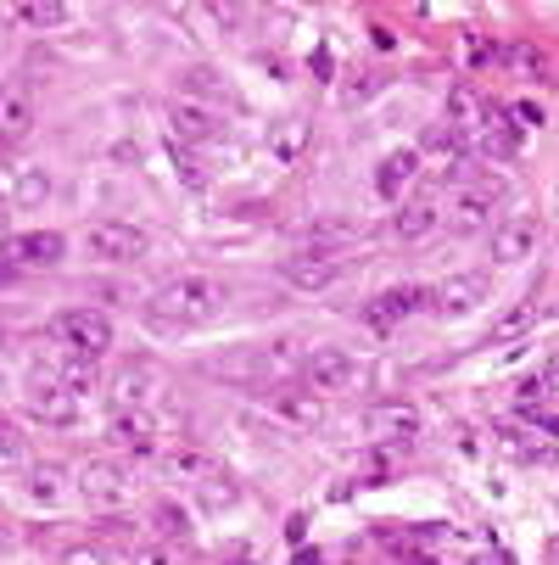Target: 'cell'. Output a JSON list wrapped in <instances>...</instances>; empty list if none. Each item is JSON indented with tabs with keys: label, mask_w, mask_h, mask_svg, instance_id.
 Returning a JSON list of instances; mask_svg holds the SVG:
<instances>
[{
	"label": "cell",
	"mask_w": 559,
	"mask_h": 565,
	"mask_svg": "<svg viewBox=\"0 0 559 565\" xmlns=\"http://www.w3.org/2000/svg\"><path fill=\"white\" fill-rule=\"evenodd\" d=\"M218 308H224V286L213 275H180L163 291H151L146 326L163 331V337H180V331H196L207 319H218Z\"/></svg>",
	"instance_id": "obj_1"
},
{
	"label": "cell",
	"mask_w": 559,
	"mask_h": 565,
	"mask_svg": "<svg viewBox=\"0 0 559 565\" xmlns=\"http://www.w3.org/2000/svg\"><path fill=\"white\" fill-rule=\"evenodd\" d=\"M51 337H56L67 353L101 364V359L112 353V319H107L101 308H62V313L51 319Z\"/></svg>",
	"instance_id": "obj_2"
},
{
	"label": "cell",
	"mask_w": 559,
	"mask_h": 565,
	"mask_svg": "<svg viewBox=\"0 0 559 565\" xmlns=\"http://www.w3.org/2000/svg\"><path fill=\"white\" fill-rule=\"evenodd\" d=\"M146 247H151V235L135 218H101V224H90V258L96 264H135V258H146Z\"/></svg>",
	"instance_id": "obj_3"
},
{
	"label": "cell",
	"mask_w": 559,
	"mask_h": 565,
	"mask_svg": "<svg viewBox=\"0 0 559 565\" xmlns=\"http://www.w3.org/2000/svg\"><path fill=\"white\" fill-rule=\"evenodd\" d=\"M7 264L18 269V275H29V269H56L62 258H67V235L62 230H18V235H7Z\"/></svg>",
	"instance_id": "obj_4"
},
{
	"label": "cell",
	"mask_w": 559,
	"mask_h": 565,
	"mask_svg": "<svg viewBox=\"0 0 559 565\" xmlns=\"http://www.w3.org/2000/svg\"><path fill=\"white\" fill-rule=\"evenodd\" d=\"M426 302H431V286H415V280H409V286H386L380 297H369V308H364V326L386 337V331L404 326L409 313H420Z\"/></svg>",
	"instance_id": "obj_5"
},
{
	"label": "cell",
	"mask_w": 559,
	"mask_h": 565,
	"mask_svg": "<svg viewBox=\"0 0 559 565\" xmlns=\"http://www.w3.org/2000/svg\"><path fill=\"white\" fill-rule=\"evenodd\" d=\"M364 431L380 448H409L420 437V409L415 403H375V409L364 415Z\"/></svg>",
	"instance_id": "obj_6"
},
{
	"label": "cell",
	"mask_w": 559,
	"mask_h": 565,
	"mask_svg": "<svg viewBox=\"0 0 559 565\" xmlns=\"http://www.w3.org/2000/svg\"><path fill=\"white\" fill-rule=\"evenodd\" d=\"M498 202H504V185H498V180H487V185H464V191L448 202V224H453L459 235H475V230H487V224H493Z\"/></svg>",
	"instance_id": "obj_7"
},
{
	"label": "cell",
	"mask_w": 559,
	"mask_h": 565,
	"mask_svg": "<svg viewBox=\"0 0 559 565\" xmlns=\"http://www.w3.org/2000/svg\"><path fill=\"white\" fill-rule=\"evenodd\" d=\"M537 241H542V218H537L531 207H520V213L498 218V230H493V258H498V264H526V258L537 253Z\"/></svg>",
	"instance_id": "obj_8"
},
{
	"label": "cell",
	"mask_w": 559,
	"mask_h": 565,
	"mask_svg": "<svg viewBox=\"0 0 559 565\" xmlns=\"http://www.w3.org/2000/svg\"><path fill=\"white\" fill-rule=\"evenodd\" d=\"M218 129H224V118H218L207 102H196V96L169 102V135H174V151H180V146H207Z\"/></svg>",
	"instance_id": "obj_9"
},
{
	"label": "cell",
	"mask_w": 559,
	"mask_h": 565,
	"mask_svg": "<svg viewBox=\"0 0 559 565\" xmlns=\"http://www.w3.org/2000/svg\"><path fill=\"white\" fill-rule=\"evenodd\" d=\"M302 375H308L313 392H347V386L358 381V359H353L347 348H313V353L302 359Z\"/></svg>",
	"instance_id": "obj_10"
},
{
	"label": "cell",
	"mask_w": 559,
	"mask_h": 565,
	"mask_svg": "<svg viewBox=\"0 0 559 565\" xmlns=\"http://www.w3.org/2000/svg\"><path fill=\"white\" fill-rule=\"evenodd\" d=\"M280 275H286L297 291H325V286L342 275V264H336L331 247H319V241H313V247H302V253H291V258L280 264Z\"/></svg>",
	"instance_id": "obj_11"
},
{
	"label": "cell",
	"mask_w": 559,
	"mask_h": 565,
	"mask_svg": "<svg viewBox=\"0 0 559 565\" xmlns=\"http://www.w3.org/2000/svg\"><path fill=\"white\" fill-rule=\"evenodd\" d=\"M78 493H85V504H90V510H123V504H129V481H123V470H118V465L90 459L85 470H78Z\"/></svg>",
	"instance_id": "obj_12"
},
{
	"label": "cell",
	"mask_w": 559,
	"mask_h": 565,
	"mask_svg": "<svg viewBox=\"0 0 559 565\" xmlns=\"http://www.w3.org/2000/svg\"><path fill=\"white\" fill-rule=\"evenodd\" d=\"M487 302V275H448L442 286H431V308L442 319H464Z\"/></svg>",
	"instance_id": "obj_13"
},
{
	"label": "cell",
	"mask_w": 559,
	"mask_h": 565,
	"mask_svg": "<svg viewBox=\"0 0 559 565\" xmlns=\"http://www.w3.org/2000/svg\"><path fill=\"white\" fill-rule=\"evenodd\" d=\"M107 443H112V454H123V459H151V454H157V426H151L146 409H123V415H112Z\"/></svg>",
	"instance_id": "obj_14"
},
{
	"label": "cell",
	"mask_w": 559,
	"mask_h": 565,
	"mask_svg": "<svg viewBox=\"0 0 559 565\" xmlns=\"http://www.w3.org/2000/svg\"><path fill=\"white\" fill-rule=\"evenodd\" d=\"M29 129H34V90L12 78V85H0V146L29 140Z\"/></svg>",
	"instance_id": "obj_15"
},
{
	"label": "cell",
	"mask_w": 559,
	"mask_h": 565,
	"mask_svg": "<svg viewBox=\"0 0 559 565\" xmlns=\"http://www.w3.org/2000/svg\"><path fill=\"white\" fill-rule=\"evenodd\" d=\"M487 113H493V102L475 90V85H453L448 90V129L453 135H482Z\"/></svg>",
	"instance_id": "obj_16"
},
{
	"label": "cell",
	"mask_w": 559,
	"mask_h": 565,
	"mask_svg": "<svg viewBox=\"0 0 559 565\" xmlns=\"http://www.w3.org/2000/svg\"><path fill=\"white\" fill-rule=\"evenodd\" d=\"M415 174H420V151H391V157H380L375 196H380V202H404V191L415 185Z\"/></svg>",
	"instance_id": "obj_17"
},
{
	"label": "cell",
	"mask_w": 559,
	"mask_h": 565,
	"mask_svg": "<svg viewBox=\"0 0 559 565\" xmlns=\"http://www.w3.org/2000/svg\"><path fill=\"white\" fill-rule=\"evenodd\" d=\"M269 403H275V415H286L291 426H319L325 420V397H319L313 386H280Z\"/></svg>",
	"instance_id": "obj_18"
},
{
	"label": "cell",
	"mask_w": 559,
	"mask_h": 565,
	"mask_svg": "<svg viewBox=\"0 0 559 565\" xmlns=\"http://www.w3.org/2000/svg\"><path fill=\"white\" fill-rule=\"evenodd\" d=\"M415 151H420V163H426V157H431V163H437V169H453V174H464V135H453L448 124H437V129H426Z\"/></svg>",
	"instance_id": "obj_19"
},
{
	"label": "cell",
	"mask_w": 559,
	"mask_h": 565,
	"mask_svg": "<svg viewBox=\"0 0 559 565\" xmlns=\"http://www.w3.org/2000/svg\"><path fill=\"white\" fill-rule=\"evenodd\" d=\"M437 224H442V207H437L431 196L397 202V213H391V235H397V241H420V235H431Z\"/></svg>",
	"instance_id": "obj_20"
},
{
	"label": "cell",
	"mask_w": 559,
	"mask_h": 565,
	"mask_svg": "<svg viewBox=\"0 0 559 565\" xmlns=\"http://www.w3.org/2000/svg\"><path fill=\"white\" fill-rule=\"evenodd\" d=\"M23 481H29L23 493H29L34 504H45V510H56V504H62V493H67V470H62V465H29V476H23Z\"/></svg>",
	"instance_id": "obj_21"
},
{
	"label": "cell",
	"mask_w": 559,
	"mask_h": 565,
	"mask_svg": "<svg viewBox=\"0 0 559 565\" xmlns=\"http://www.w3.org/2000/svg\"><path fill=\"white\" fill-rule=\"evenodd\" d=\"M308 135H313V129H308V118H297V113H291V118H280V124L269 129V151L280 157V163H297V157L308 151Z\"/></svg>",
	"instance_id": "obj_22"
},
{
	"label": "cell",
	"mask_w": 559,
	"mask_h": 565,
	"mask_svg": "<svg viewBox=\"0 0 559 565\" xmlns=\"http://www.w3.org/2000/svg\"><path fill=\"white\" fill-rule=\"evenodd\" d=\"M475 140H482V151H493V157H515V151H520V129L509 124L504 107L487 113V124H482V135H475Z\"/></svg>",
	"instance_id": "obj_23"
},
{
	"label": "cell",
	"mask_w": 559,
	"mask_h": 565,
	"mask_svg": "<svg viewBox=\"0 0 559 565\" xmlns=\"http://www.w3.org/2000/svg\"><path fill=\"white\" fill-rule=\"evenodd\" d=\"M163 470H169L174 481H213V476H218V465H213L202 448H174V454H163Z\"/></svg>",
	"instance_id": "obj_24"
},
{
	"label": "cell",
	"mask_w": 559,
	"mask_h": 565,
	"mask_svg": "<svg viewBox=\"0 0 559 565\" xmlns=\"http://www.w3.org/2000/svg\"><path fill=\"white\" fill-rule=\"evenodd\" d=\"M51 202V174L45 169H18L12 174V207H45Z\"/></svg>",
	"instance_id": "obj_25"
},
{
	"label": "cell",
	"mask_w": 559,
	"mask_h": 565,
	"mask_svg": "<svg viewBox=\"0 0 559 565\" xmlns=\"http://www.w3.org/2000/svg\"><path fill=\"white\" fill-rule=\"evenodd\" d=\"M537 326V302L531 297H520L504 319H493V331H487V342H515V337H526Z\"/></svg>",
	"instance_id": "obj_26"
},
{
	"label": "cell",
	"mask_w": 559,
	"mask_h": 565,
	"mask_svg": "<svg viewBox=\"0 0 559 565\" xmlns=\"http://www.w3.org/2000/svg\"><path fill=\"white\" fill-rule=\"evenodd\" d=\"M498 62H504V67H515V73H526V78H542V73H548V56H542L537 45H526V40L498 45Z\"/></svg>",
	"instance_id": "obj_27"
},
{
	"label": "cell",
	"mask_w": 559,
	"mask_h": 565,
	"mask_svg": "<svg viewBox=\"0 0 559 565\" xmlns=\"http://www.w3.org/2000/svg\"><path fill=\"white\" fill-rule=\"evenodd\" d=\"M146 386H157L151 370H123V375H118V386H112L118 415H123V409H140V403H146Z\"/></svg>",
	"instance_id": "obj_28"
},
{
	"label": "cell",
	"mask_w": 559,
	"mask_h": 565,
	"mask_svg": "<svg viewBox=\"0 0 559 565\" xmlns=\"http://www.w3.org/2000/svg\"><path fill=\"white\" fill-rule=\"evenodd\" d=\"M18 23H29V29H56V23H67V7H18Z\"/></svg>",
	"instance_id": "obj_29"
},
{
	"label": "cell",
	"mask_w": 559,
	"mask_h": 565,
	"mask_svg": "<svg viewBox=\"0 0 559 565\" xmlns=\"http://www.w3.org/2000/svg\"><path fill=\"white\" fill-rule=\"evenodd\" d=\"M509 124H520V135H526V129H542V107H537V102H515V107H509Z\"/></svg>",
	"instance_id": "obj_30"
},
{
	"label": "cell",
	"mask_w": 559,
	"mask_h": 565,
	"mask_svg": "<svg viewBox=\"0 0 559 565\" xmlns=\"http://www.w3.org/2000/svg\"><path fill=\"white\" fill-rule=\"evenodd\" d=\"M0 465H23V437L12 426H0Z\"/></svg>",
	"instance_id": "obj_31"
},
{
	"label": "cell",
	"mask_w": 559,
	"mask_h": 565,
	"mask_svg": "<svg viewBox=\"0 0 559 565\" xmlns=\"http://www.w3.org/2000/svg\"><path fill=\"white\" fill-rule=\"evenodd\" d=\"M62 559H67V565H107V554H101L96 543H73Z\"/></svg>",
	"instance_id": "obj_32"
},
{
	"label": "cell",
	"mask_w": 559,
	"mask_h": 565,
	"mask_svg": "<svg viewBox=\"0 0 559 565\" xmlns=\"http://www.w3.org/2000/svg\"><path fill=\"white\" fill-rule=\"evenodd\" d=\"M174 163H180V180H185V185H207V174L191 163V157H180V151H174Z\"/></svg>",
	"instance_id": "obj_33"
},
{
	"label": "cell",
	"mask_w": 559,
	"mask_h": 565,
	"mask_svg": "<svg viewBox=\"0 0 559 565\" xmlns=\"http://www.w3.org/2000/svg\"><path fill=\"white\" fill-rule=\"evenodd\" d=\"M135 565H174L169 548H135Z\"/></svg>",
	"instance_id": "obj_34"
},
{
	"label": "cell",
	"mask_w": 559,
	"mask_h": 565,
	"mask_svg": "<svg viewBox=\"0 0 559 565\" xmlns=\"http://www.w3.org/2000/svg\"><path fill=\"white\" fill-rule=\"evenodd\" d=\"M537 381H542V386H548V392H553V386H559V353H548V364H542V375H537Z\"/></svg>",
	"instance_id": "obj_35"
},
{
	"label": "cell",
	"mask_w": 559,
	"mask_h": 565,
	"mask_svg": "<svg viewBox=\"0 0 559 565\" xmlns=\"http://www.w3.org/2000/svg\"><path fill=\"white\" fill-rule=\"evenodd\" d=\"M470 565H509V559H504V554H475Z\"/></svg>",
	"instance_id": "obj_36"
},
{
	"label": "cell",
	"mask_w": 559,
	"mask_h": 565,
	"mask_svg": "<svg viewBox=\"0 0 559 565\" xmlns=\"http://www.w3.org/2000/svg\"><path fill=\"white\" fill-rule=\"evenodd\" d=\"M291 565H325V559H319V554H308V548H297V559Z\"/></svg>",
	"instance_id": "obj_37"
},
{
	"label": "cell",
	"mask_w": 559,
	"mask_h": 565,
	"mask_svg": "<svg viewBox=\"0 0 559 565\" xmlns=\"http://www.w3.org/2000/svg\"><path fill=\"white\" fill-rule=\"evenodd\" d=\"M0 280H18V269L7 264V253H0Z\"/></svg>",
	"instance_id": "obj_38"
},
{
	"label": "cell",
	"mask_w": 559,
	"mask_h": 565,
	"mask_svg": "<svg viewBox=\"0 0 559 565\" xmlns=\"http://www.w3.org/2000/svg\"><path fill=\"white\" fill-rule=\"evenodd\" d=\"M0 247H7V207H0Z\"/></svg>",
	"instance_id": "obj_39"
},
{
	"label": "cell",
	"mask_w": 559,
	"mask_h": 565,
	"mask_svg": "<svg viewBox=\"0 0 559 565\" xmlns=\"http://www.w3.org/2000/svg\"><path fill=\"white\" fill-rule=\"evenodd\" d=\"M548 554H553V565H559V537H553V548H548Z\"/></svg>",
	"instance_id": "obj_40"
}]
</instances>
